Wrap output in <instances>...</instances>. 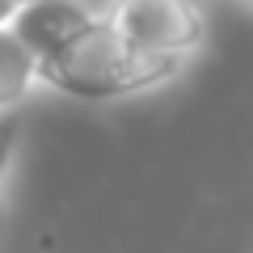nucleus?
<instances>
[{
    "label": "nucleus",
    "instance_id": "obj_1",
    "mask_svg": "<svg viewBox=\"0 0 253 253\" xmlns=\"http://www.w3.org/2000/svg\"><path fill=\"white\" fill-rule=\"evenodd\" d=\"M181 72L186 68L152 63L144 55H135L101 17L63 55L42 63V89H55L76 101H126V97H144V93L173 84Z\"/></svg>",
    "mask_w": 253,
    "mask_h": 253
},
{
    "label": "nucleus",
    "instance_id": "obj_2",
    "mask_svg": "<svg viewBox=\"0 0 253 253\" xmlns=\"http://www.w3.org/2000/svg\"><path fill=\"white\" fill-rule=\"evenodd\" d=\"M106 26L144 59L190 68L207 46V4L203 0H110Z\"/></svg>",
    "mask_w": 253,
    "mask_h": 253
},
{
    "label": "nucleus",
    "instance_id": "obj_3",
    "mask_svg": "<svg viewBox=\"0 0 253 253\" xmlns=\"http://www.w3.org/2000/svg\"><path fill=\"white\" fill-rule=\"evenodd\" d=\"M106 17L101 4H89V0H42V4H26L13 17V34L30 46L38 63L63 55L81 34H89L97 21Z\"/></svg>",
    "mask_w": 253,
    "mask_h": 253
},
{
    "label": "nucleus",
    "instance_id": "obj_4",
    "mask_svg": "<svg viewBox=\"0 0 253 253\" xmlns=\"http://www.w3.org/2000/svg\"><path fill=\"white\" fill-rule=\"evenodd\" d=\"M38 89H42V63L13 34V26L0 30V118L17 114Z\"/></svg>",
    "mask_w": 253,
    "mask_h": 253
},
{
    "label": "nucleus",
    "instance_id": "obj_5",
    "mask_svg": "<svg viewBox=\"0 0 253 253\" xmlns=\"http://www.w3.org/2000/svg\"><path fill=\"white\" fill-rule=\"evenodd\" d=\"M21 148V114L0 118V224H4V194H9V173Z\"/></svg>",
    "mask_w": 253,
    "mask_h": 253
},
{
    "label": "nucleus",
    "instance_id": "obj_6",
    "mask_svg": "<svg viewBox=\"0 0 253 253\" xmlns=\"http://www.w3.org/2000/svg\"><path fill=\"white\" fill-rule=\"evenodd\" d=\"M17 17V0H0V30H9Z\"/></svg>",
    "mask_w": 253,
    "mask_h": 253
},
{
    "label": "nucleus",
    "instance_id": "obj_7",
    "mask_svg": "<svg viewBox=\"0 0 253 253\" xmlns=\"http://www.w3.org/2000/svg\"><path fill=\"white\" fill-rule=\"evenodd\" d=\"M26 4H42V0H17V9H26ZM89 4H101V9H106L110 0H89Z\"/></svg>",
    "mask_w": 253,
    "mask_h": 253
},
{
    "label": "nucleus",
    "instance_id": "obj_8",
    "mask_svg": "<svg viewBox=\"0 0 253 253\" xmlns=\"http://www.w3.org/2000/svg\"><path fill=\"white\" fill-rule=\"evenodd\" d=\"M236 4H241V9H249V13H253V0H236Z\"/></svg>",
    "mask_w": 253,
    "mask_h": 253
}]
</instances>
